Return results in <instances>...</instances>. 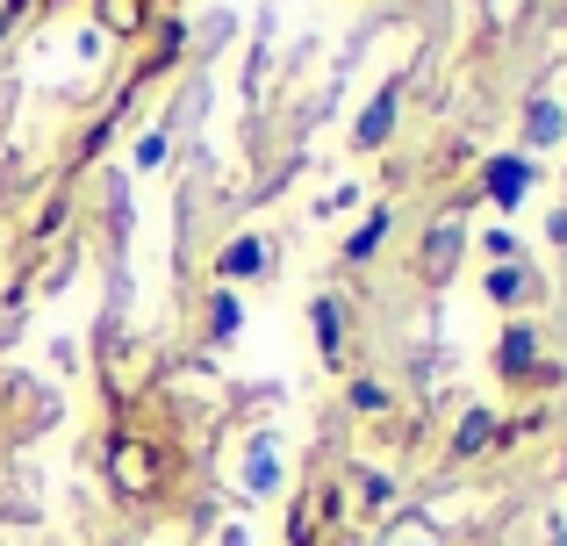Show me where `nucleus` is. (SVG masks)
Wrapping results in <instances>:
<instances>
[{"mask_svg": "<svg viewBox=\"0 0 567 546\" xmlns=\"http://www.w3.org/2000/svg\"><path fill=\"white\" fill-rule=\"evenodd\" d=\"M488 295H496V302H517V295H525V274H517V267H496V274H488Z\"/></svg>", "mask_w": 567, "mask_h": 546, "instance_id": "obj_9", "label": "nucleus"}, {"mask_svg": "<svg viewBox=\"0 0 567 546\" xmlns=\"http://www.w3.org/2000/svg\"><path fill=\"white\" fill-rule=\"evenodd\" d=\"M388 123H395V86H381V94H374V109H367V123H360V144H381Z\"/></svg>", "mask_w": 567, "mask_h": 546, "instance_id": "obj_3", "label": "nucleus"}, {"mask_svg": "<svg viewBox=\"0 0 567 546\" xmlns=\"http://www.w3.org/2000/svg\"><path fill=\"white\" fill-rule=\"evenodd\" d=\"M251 267H259V245H251V238H237L230 253H223V274H251Z\"/></svg>", "mask_w": 567, "mask_h": 546, "instance_id": "obj_10", "label": "nucleus"}, {"mask_svg": "<svg viewBox=\"0 0 567 546\" xmlns=\"http://www.w3.org/2000/svg\"><path fill=\"white\" fill-rule=\"evenodd\" d=\"M488 195H496L503 209H517V202L532 195V166L525 158H496V166H488Z\"/></svg>", "mask_w": 567, "mask_h": 546, "instance_id": "obj_1", "label": "nucleus"}, {"mask_svg": "<svg viewBox=\"0 0 567 546\" xmlns=\"http://www.w3.org/2000/svg\"><path fill=\"white\" fill-rule=\"evenodd\" d=\"M309 317H317V338H323V352L338 360V338H346V317H338V302H331V295H317V309H309Z\"/></svg>", "mask_w": 567, "mask_h": 546, "instance_id": "obj_4", "label": "nucleus"}, {"mask_svg": "<svg viewBox=\"0 0 567 546\" xmlns=\"http://www.w3.org/2000/svg\"><path fill=\"white\" fill-rule=\"evenodd\" d=\"M453 253H460V230H453V224H439V230H431V259H424V267L439 274V267H445Z\"/></svg>", "mask_w": 567, "mask_h": 546, "instance_id": "obj_8", "label": "nucleus"}, {"mask_svg": "<svg viewBox=\"0 0 567 546\" xmlns=\"http://www.w3.org/2000/svg\"><path fill=\"white\" fill-rule=\"evenodd\" d=\"M352 410H388V395L374 389V381H360V389H352Z\"/></svg>", "mask_w": 567, "mask_h": 546, "instance_id": "obj_11", "label": "nucleus"}, {"mask_svg": "<svg viewBox=\"0 0 567 546\" xmlns=\"http://www.w3.org/2000/svg\"><path fill=\"white\" fill-rule=\"evenodd\" d=\"M381 238H388V209H374L360 230H352V238H346V253H352V259H374V245H381Z\"/></svg>", "mask_w": 567, "mask_h": 546, "instance_id": "obj_5", "label": "nucleus"}, {"mask_svg": "<svg viewBox=\"0 0 567 546\" xmlns=\"http://www.w3.org/2000/svg\"><path fill=\"white\" fill-rule=\"evenodd\" d=\"M532 352H539L532 331H511V338H503V374H532Z\"/></svg>", "mask_w": 567, "mask_h": 546, "instance_id": "obj_6", "label": "nucleus"}, {"mask_svg": "<svg viewBox=\"0 0 567 546\" xmlns=\"http://www.w3.org/2000/svg\"><path fill=\"white\" fill-rule=\"evenodd\" d=\"M488 432H496V424H488V410H467V424L453 432V453H460V461H474V453L488 446Z\"/></svg>", "mask_w": 567, "mask_h": 546, "instance_id": "obj_2", "label": "nucleus"}, {"mask_svg": "<svg viewBox=\"0 0 567 546\" xmlns=\"http://www.w3.org/2000/svg\"><path fill=\"white\" fill-rule=\"evenodd\" d=\"M525 130H532V144H554L567 123H560V109H554V101H532V123H525Z\"/></svg>", "mask_w": 567, "mask_h": 546, "instance_id": "obj_7", "label": "nucleus"}]
</instances>
